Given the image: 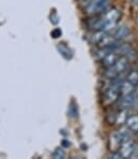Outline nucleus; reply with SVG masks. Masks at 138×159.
Segmentation results:
<instances>
[{
	"mask_svg": "<svg viewBox=\"0 0 138 159\" xmlns=\"http://www.w3.org/2000/svg\"><path fill=\"white\" fill-rule=\"evenodd\" d=\"M120 18V12L117 9H111L106 11L104 14L93 18L89 23V27L95 31L108 32L117 27L118 20Z\"/></svg>",
	"mask_w": 138,
	"mask_h": 159,
	"instance_id": "1",
	"label": "nucleus"
},
{
	"mask_svg": "<svg viewBox=\"0 0 138 159\" xmlns=\"http://www.w3.org/2000/svg\"><path fill=\"white\" fill-rule=\"evenodd\" d=\"M127 66H128V57H126V56H120L114 65L106 68L105 76L110 80L117 78V76L124 73L126 69H127Z\"/></svg>",
	"mask_w": 138,
	"mask_h": 159,
	"instance_id": "2",
	"label": "nucleus"
},
{
	"mask_svg": "<svg viewBox=\"0 0 138 159\" xmlns=\"http://www.w3.org/2000/svg\"><path fill=\"white\" fill-rule=\"evenodd\" d=\"M123 79L124 78L121 74V75L111 80L110 86L105 92V101L107 103H113V102H116L119 99L121 93V84L123 82Z\"/></svg>",
	"mask_w": 138,
	"mask_h": 159,
	"instance_id": "3",
	"label": "nucleus"
},
{
	"mask_svg": "<svg viewBox=\"0 0 138 159\" xmlns=\"http://www.w3.org/2000/svg\"><path fill=\"white\" fill-rule=\"evenodd\" d=\"M138 86V71L132 70L127 73V75L123 79V82L121 84V93L120 96L130 95L134 93Z\"/></svg>",
	"mask_w": 138,
	"mask_h": 159,
	"instance_id": "4",
	"label": "nucleus"
},
{
	"mask_svg": "<svg viewBox=\"0 0 138 159\" xmlns=\"http://www.w3.org/2000/svg\"><path fill=\"white\" fill-rule=\"evenodd\" d=\"M110 0H90L89 3L86 7V12L90 15L99 14L108 7Z\"/></svg>",
	"mask_w": 138,
	"mask_h": 159,
	"instance_id": "5",
	"label": "nucleus"
},
{
	"mask_svg": "<svg viewBox=\"0 0 138 159\" xmlns=\"http://www.w3.org/2000/svg\"><path fill=\"white\" fill-rule=\"evenodd\" d=\"M137 95L134 93H130V95H125V96H121V100H120V106L121 107L125 109V107H130L131 106L134 104V102L136 101Z\"/></svg>",
	"mask_w": 138,
	"mask_h": 159,
	"instance_id": "6",
	"label": "nucleus"
},
{
	"mask_svg": "<svg viewBox=\"0 0 138 159\" xmlns=\"http://www.w3.org/2000/svg\"><path fill=\"white\" fill-rule=\"evenodd\" d=\"M126 127L131 131H138V115H132L126 119Z\"/></svg>",
	"mask_w": 138,
	"mask_h": 159,
	"instance_id": "7",
	"label": "nucleus"
},
{
	"mask_svg": "<svg viewBox=\"0 0 138 159\" xmlns=\"http://www.w3.org/2000/svg\"><path fill=\"white\" fill-rule=\"evenodd\" d=\"M54 157L55 158H63L64 157V153H63L61 149H57V151L54 153Z\"/></svg>",
	"mask_w": 138,
	"mask_h": 159,
	"instance_id": "8",
	"label": "nucleus"
},
{
	"mask_svg": "<svg viewBox=\"0 0 138 159\" xmlns=\"http://www.w3.org/2000/svg\"><path fill=\"white\" fill-rule=\"evenodd\" d=\"M57 34H61V32H60L59 30H57V31H54L53 32V36L55 37V38H56V36H57Z\"/></svg>",
	"mask_w": 138,
	"mask_h": 159,
	"instance_id": "9",
	"label": "nucleus"
}]
</instances>
